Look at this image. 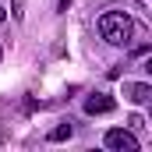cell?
Here are the masks:
<instances>
[{
	"mask_svg": "<svg viewBox=\"0 0 152 152\" xmlns=\"http://www.w3.org/2000/svg\"><path fill=\"white\" fill-rule=\"evenodd\" d=\"M99 36L106 39L110 46H127L134 36V21L124 14V11H106L99 18Z\"/></svg>",
	"mask_w": 152,
	"mask_h": 152,
	"instance_id": "6da1fadb",
	"label": "cell"
},
{
	"mask_svg": "<svg viewBox=\"0 0 152 152\" xmlns=\"http://www.w3.org/2000/svg\"><path fill=\"white\" fill-rule=\"evenodd\" d=\"M106 149L113 152H138V138L131 134V131H124V127H113V131H106Z\"/></svg>",
	"mask_w": 152,
	"mask_h": 152,
	"instance_id": "7a4b0ae2",
	"label": "cell"
},
{
	"mask_svg": "<svg viewBox=\"0 0 152 152\" xmlns=\"http://www.w3.org/2000/svg\"><path fill=\"white\" fill-rule=\"evenodd\" d=\"M113 96H106V92H96V96H88L85 99V113H92V117H99V113H113Z\"/></svg>",
	"mask_w": 152,
	"mask_h": 152,
	"instance_id": "3957f363",
	"label": "cell"
},
{
	"mask_svg": "<svg viewBox=\"0 0 152 152\" xmlns=\"http://www.w3.org/2000/svg\"><path fill=\"white\" fill-rule=\"evenodd\" d=\"M124 99H131V103H149L152 99V85H145V81H124Z\"/></svg>",
	"mask_w": 152,
	"mask_h": 152,
	"instance_id": "277c9868",
	"label": "cell"
},
{
	"mask_svg": "<svg viewBox=\"0 0 152 152\" xmlns=\"http://www.w3.org/2000/svg\"><path fill=\"white\" fill-rule=\"evenodd\" d=\"M64 138H71V120H64L60 127L50 131V142H64Z\"/></svg>",
	"mask_w": 152,
	"mask_h": 152,
	"instance_id": "5b68a950",
	"label": "cell"
},
{
	"mask_svg": "<svg viewBox=\"0 0 152 152\" xmlns=\"http://www.w3.org/2000/svg\"><path fill=\"white\" fill-rule=\"evenodd\" d=\"M57 7H60V11H67V7H71V0H60V4H57Z\"/></svg>",
	"mask_w": 152,
	"mask_h": 152,
	"instance_id": "8992f818",
	"label": "cell"
},
{
	"mask_svg": "<svg viewBox=\"0 0 152 152\" xmlns=\"http://www.w3.org/2000/svg\"><path fill=\"white\" fill-rule=\"evenodd\" d=\"M4 18H7V11H4V7H0V21H4Z\"/></svg>",
	"mask_w": 152,
	"mask_h": 152,
	"instance_id": "52a82bcc",
	"label": "cell"
},
{
	"mask_svg": "<svg viewBox=\"0 0 152 152\" xmlns=\"http://www.w3.org/2000/svg\"><path fill=\"white\" fill-rule=\"evenodd\" d=\"M0 57H4V46H0Z\"/></svg>",
	"mask_w": 152,
	"mask_h": 152,
	"instance_id": "ba28073f",
	"label": "cell"
}]
</instances>
